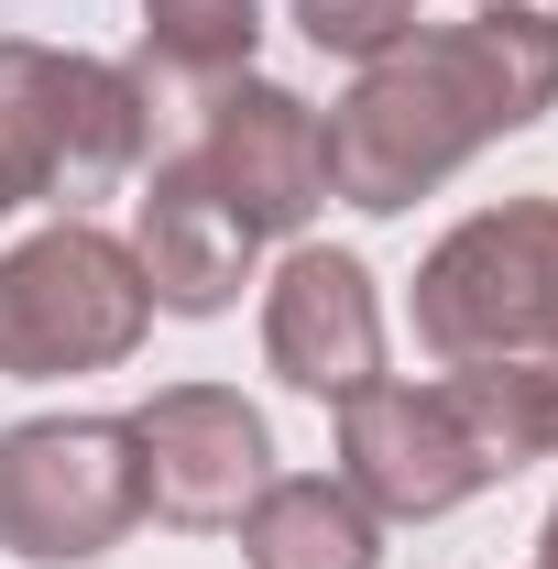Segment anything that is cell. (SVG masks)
Segmentation results:
<instances>
[{"label":"cell","mask_w":558,"mask_h":569,"mask_svg":"<svg viewBox=\"0 0 558 569\" xmlns=\"http://www.w3.org/2000/svg\"><path fill=\"white\" fill-rule=\"evenodd\" d=\"M558 110V0H471L383 44L329 110V198L361 219H406L471 153Z\"/></svg>","instance_id":"obj_1"},{"label":"cell","mask_w":558,"mask_h":569,"mask_svg":"<svg viewBox=\"0 0 558 569\" xmlns=\"http://www.w3.org/2000/svg\"><path fill=\"white\" fill-rule=\"evenodd\" d=\"M142 153H153V110H142L132 67L0 33V219L22 209L88 219L142 176Z\"/></svg>","instance_id":"obj_2"},{"label":"cell","mask_w":558,"mask_h":569,"mask_svg":"<svg viewBox=\"0 0 558 569\" xmlns=\"http://www.w3.org/2000/svg\"><path fill=\"white\" fill-rule=\"evenodd\" d=\"M153 329V284L132 241L99 219H44L33 241L0 252V383H67L121 372Z\"/></svg>","instance_id":"obj_3"},{"label":"cell","mask_w":558,"mask_h":569,"mask_svg":"<svg viewBox=\"0 0 558 569\" xmlns=\"http://www.w3.org/2000/svg\"><path fill=\"white\" fill-rule=\"evenodd\" d=\"M417 351L558 372V198L471 209L427 252L417 263Z\"/></svg>","instance_id":"obj_4"},{"label":"cell","mask_w":558,"mask_h":569,"mask_svg":"<svg viewBox=\"0 0 558 569\" xmlns=\"http://www.w3.org/2000/svg\"><path fill=\"white\" fill-rule=\"evenodd\" d=\"M142 526V471L121 417H22L0 427V559L88 569Z\"/></svg>","instance_id":"obj_5"},{"label":"cell","mask_w":558,"mask_h":569,"mask_svg":"<svg viewBox=\"0 0 558 569\" xmlns=\"http://www.w3.org/2000/svg\"><path fill=\"white\" fill-rule=\"evenodd\" d=\"M121 427H132L142 515L176 526V537H230L252 515V493L275 482V427H263L252 395H230V383H165Z\"/></svg>","instance_id":"obj_6"},{"label":"cell","mask_w":558,"mask_h":569,"mask_svg":"<svg viewBox=\"0 0 558 569\" xmlns=\"http://www.w3.org/2000/svg\"><path fill=\"white\" fill-rule=\"evenodd\" d=\"M340 482L372 503V526H438L471 493H492L504 471L482 460V438L460 427V406L438 383H361L340 395Z\"/></svg>","instance_id":"obj_7"},{"label":"cell","mask_w":558,"mask_h":569,"mask_svg":"<svg viewBox=\"0 0 558 569\" xmlns=\"http://www.w3.org/2000/svg\"><path fill=\"white\" fill-rule=\"evenodd\" d=\"M176 153H198L209 187L252 219L263 241H296L307 219L329 209V121H318L296 88H275V77H230Z\"/></svg>","instance_id":"obj_8"},{"label":"cell","mask_w":558,"mask_h":569,"mask_svg":"<svg viewBox=\"0 0 558 569\" xmlns=\"http://www.w3.org/2000/svg\"><path fill=\"white\" fill-rule=\"evenodd\" d=\"M263 361L275 383L340 406L361 383H383V296H372V263L361 252H329V241H296L263 284Z\"/></svg>","instance_id":"obj_9"},{"label":"cell","mask_w":558,"mask_h":569,"mask_svg":"<svg viewBox=\"0 0 558 569\" xmlns=\"http://www.w3.org/2000/svg\"><path fill=\"white\" fill-rule=\"evenodd\" d=\"M132 263L165 318H230L252 263H263V230L209 187L198 153H153V176L132 198Z\"/></svg>","instance_id":"obj_10"},{"label":"cell","mask_w":558,"mask_h":569,"mask_svg":"<svg viewBox=\"0 0 558 569\" xmlns=\"http://www.w3.org/2000/svg\"><path fill=\"white\" fill-rule=\"evenodd\" d=\"M263 56V0H142L132 88L153 110V142H187L230 77H252Z\"/></svg>","instance_id":"obj_11"},{"label":"cell","mask_w":558,"mask_h":569,"mask_svg":"<svg viewBox=\"0 0 558 569\" xmlns=\"http://www.w3.org/2000/svg\"><path fill=\"white\" fill-rule=\"evenodd\" d=\"M230 537L252 569H383V526L340 471H275Z\"/></svg>","instance_id":"obj_12"},{"label":"cell","mask_w":558,"mask_h":569,"mask_svg":"<svg viewBox=\"0 0 558 569\" xmlns=\"http://www.w3.org/2000/svg\"><path fill=\"white\" fill-rule=\"evenodd\" d=\"M296 33H307L318 56L372 67L383 44H406V33H417V0H296Z\"/></svg>","instance_id":"obj_13"},{"label":"cell","mask_w":558,"mask_h":569,"mask_svg":"<svg viewBox=\"0 0 558 569\" xmlns=\"http://www.w3.org/2000/svg\"><path fill=\"white\" fill-rule=\"evenodd\" d=\"M537 569H558V503H548V526H537Z\"/></svg>","instance_id":"obj_14"}]
</instances>
